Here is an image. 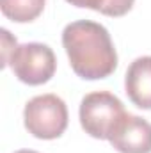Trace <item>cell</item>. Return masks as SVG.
<instances>
[{"label":"cell","instance_id":"30bf717a","mask_svg":"<svg viewBox=\"0 0 151 153\" xmlns=\"http://www.w3.org/2000/svg\"><path fill=\"white\" fill-rule=\"evenodd\" d=\"M14 153H39V152H34V150H18Z\"/></svg>","mask_w":151,"mask_h":153},{"label":"cell","instance_id":"5b68a950","mask_svg":"<svg viewBox=\"0 0 151 153\" xmlns=\"http://www.w3.org/2000/svg\"><path fill=\"white\" fill-rule=\"evenodd\" d=\"M109 143L119 153H151V123L126 112L115 125Z\"/></svg>","mask_w":151,"mask_h":153},{"label":"cell","instance_id":"9c48e42d","mask_svg":"<svg viewBox=\"0 0 151 153\" xmlns=\"http://www.w3.org/2000/svg\"><path fill=\"white\" fill-rule=\"evenodd\" d=\"M0 38H2V66L5 68V66H9L11 55L18 48V41L14 36H11V32L7 29H0Z\"/></svg>","mask_w":151,"mask_h":153},{"label":"cell","instance_id":"277c9868","mask_svg":"<svg viewBox=\"0 0 151 153\" xmlns=\"http://www.w3.org/2000/svg\"><path fill=\"white\" fill-rule=\"evenodd\" d=\"M9 66L14 76L27 85H41L52 80L57 70V59L53 50L43 43L18 45L11 55Z\"/></svg>","mask_w":151,"mask_h":153},{"label":"cell","instance_id":"6da1fadb","mask_svg":"<svg viewBox=\"0 0 151 153\" xmlns=\"http://www.w3.org/2000/svg\"><path fill=\"white\" fill-rule=\"evenodd\" d=\"M62 46L71 70L84 80L107 78L117 68V52L109 30L91 20L71 22L62 30Z\"/></svg>","mask_w":151,"mask_h":153},{"label":"cell","instance_id":"52a82bcc","mask_svg":"<svg viewBox=\"0 0 151 153\" xmlns=\"http://www.w3.org/2000/svg\"><path fill=\"white\" fill-rule=\"evenodd\" d=\"M44 4L46 0H0V9L11 22L29 23L43 13Z\"/></svg>","mask_w":151,"mask_h":153},{"label":"cell","instance_id":"3957f363","mask_svg":"<svg viewBox=\"0 0 151 153\" xmlns=\"http://www.w3.org/2000/svg\"><path fill=\"white\" fill-rule=\"evenodd\" d=\"M126 114L123 102L109 91H94L80 102V125L94 139L109 141L115 125Z\"/></svg>","mask_w":151,"mask_h":153},{"label":"cell","instance_id":"8992f818","mask_svg":"<svg viewBox=\"0 0 151 153\" xmlns=\"http://www.w3.org/2000/svg\"><path fill=\"white\" fill-rule=\"evenodd\" d=\"M124 89L135 107L151 111V55L137 57L128 66L124 75Z\"/></svg>","mask_w":151,"mask_h":153},{"label":"cell","instance_id":"ba28073f","mask_svg":"<svg viewBox=\"0 0 151 153\" xmlns=\"http://www.w3.org/2000/svg\"><path fill=\"white\" fill-rule=\"evenodd\" d=\"M68 4L76 5V7H84V9H93L98 11L105 16H112L119 18L124 16L126 13L132 11L135 0H66Z\"/></svg>","mask_w":151,"mask_h":153},{"label":"cell","instance_id":"7a4b0ae2","mask_svg":"<svg viewBox=\"0 0 151 153\" xmlns=\"http://www.w3.org/2000/svg\"><path fill=\"white\" fill-rule=\"evenodd\" d=\"M68 107L57 94H39L27 102L23 109V123L29 134L43 141L61 137L68 128Z\"/></svg>","mask_w":151,"mask_h":153}]
</instances>
